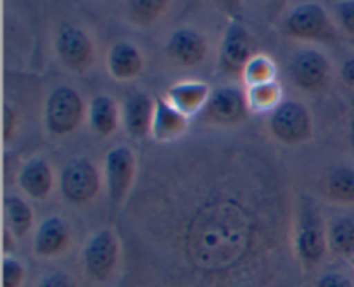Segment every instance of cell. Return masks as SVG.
Returning a JSON list of instances; mask_svg holds the SVG:
<instances>
[{
    "label": "cell",
    "instance_id": "cell-16",
    "mask_svg": "<svg viewBox=\"0 0 354 287\" xmlns=\"http://www.w3.org/2000/svg\"><path fill=\"white\" fill-rule=\"evenodd\" d=\"M19 185L33 199H44L52 189V172L45 159H30L19 173Z\"/></svg>",
    "mask_w": 354,
    "mask_h": 287
},
{
    "label": "cell",
    "instance_id": "cell-33",
    "mask_svg": "<svg viewBox=\"0 0 354 287\" xmlns=\"http://www.w3.org/2000/svg\"><path fill=\"white\" fill-rule=\"evenodd\" d=\"M351 142H353V145H354V120H353V123H351Z\"/></svg>",
    "mask_w": 354,
    "mask_h": 287
},
{
    "label": "cell",
    "instance_id": "cell-1",
    "mask_svg": "<svg viewBox=\"0 0 354 287\" xmlns=\"http://www.w3.org/2000/svg\"><path fill=\"white\" fill-rule=\"evenodd\" d=\"M83 116V102L78 92L69 86L52 90L45 106V123L50 133L68 135L80 124Z\"/></svg>",
    "mask_w": 354,
    "mask_h": 287
},
{
    "label": "cell",
    "instance_id": "cell-11",
    "mask_svg": "<svg viewBox=\"0 0 354 287\" xmlns=\"http://www.w3.org/2000/svg\"><path fill=\"white\" fill-rule=\"evenodd\" d=\"M156 102L147 93H135L124 104V127L128 133L142 138L152 131Z\"/></svg>",
    "mask_w": 354,
    "mask_h": 287
},
{
    "label": "cell",
    "instance_id": "cell-17",
    "mask_svg": "<svg viewBox=\"0 0 354 287\" xmlns=\"http://www.w3.org/2000/svg\"><path fill=\"white\" fill-rule=\"evenodd\" d=\"M183 128H185V114L166 104L162 99L156 100L152 133L158 138H171L182 133Z\"/></svg>",
    "mask_w": 354,
    "mask_h": 287
},
{
    "label": "cell",
    "instance_id": "cell-31",
    "mask_svg": "<svg viewBox=\"0 0 354 287\" xmlns=\"http://www.w3.org/2000/svg\"><path fill=\"white\" fill-rule=\"evenodd\" d=\"M341 75H342V80H344L348 85L354 86V57L348 59V61L342 64V69H341Z\"/></svg>",
    "mask_w": 354,
    "mask_h": 287
},
{
    "label": "cell",
    "instance_id": "cell-3",
    "mask_svg": "<svg viewBox=\"0 0 354 287\" xmlns=\"http://www.w3.org/2000/svg\"><path fill=\"white\" fill-rule=\"evenodd\" d=\"M270 128L273 135L286 144H297L310 137L311 120L310 113L303 104L287 100L273 109L270 118Z\"/></svg>",
    "mask_w": 354,
    "mask_h": 287
},
{
    "label": "cell",
    "instance_id": "cell-9",
    "mask_svg": "<svg viewBox=\"0 0 354 287\" xmlns=\"http://www.w3.org/2000/svg\"><path fill=\"white\" fill-rule=\"evenodd\" d=\"M245 97L234 86H223L214 90L206 104L207 116L220 123H234L245 116Z\"/></svg>",
    "mask_w": 354,
    "mask_h": 287
},
{
    "label": "cell",
    "instance_id": "cell-19",
    "mask_svg": "<svg viewBox=\"0 0 354 287\" xmlns=\"http://www.w3.org/2000/svg\"><path fill=\"white\" fill-rule=\"evenodd\" d=\"M169 99L182 114L192 113L206 102L207 86L204 83H180L169 90Z\"/></svg>",
    "mask_w": 354,
    "mask_h": 287
},
{
    "label": "cell",
    "instance_id": "cell-7",
    "mask_svg": "<svg viewBox=\"0 0 354 287\" xmlns=\"http://www.w3.org/2000/svg\"><path fill=\"white\" fill-rule=\"evenodd\" d=\"M287 30L292 37L318 40L330 35V24L324 7L318 3H301L287 17Z\"/></svg>",
    "mask_w": 354,
    "mask_h": 287
},
{
    "label": "cell",
    "instance_id": "cell-29",
    "mask_svg": "<svg viewBox=\"0 0 354 287\" xmlns=\"http://www.w3.org/2000/svg\"><path fill=\"white\" fill-rule=\"evenodd\" d=\"M317 287H354L351 280L348 277L341 275V273H327L318 280Z\"/></svg>",
    "mask_w": 354,
    "mask_h": 287
},
{
    "label": "cell",
    "instance_id": "cell-23",
    "mask_svg": "<svg viewBox=\"0 0 354 287\" xmlns=\"http://www.w3.org/2000/svg\"><path fill=\"white\" fill-rule=\"evenodd\" d=\"M279 85L273 82L263 83V85H254L249 93V102L252 107H259V109H266V107L275 106L279 100Z\"/></svg>",
    "mask_w": 354,
    "mask_h": 287
},
{
    "label": "cell",
    "instance_id": "cell-6",
    "mask_svg": "<svg viewBox=\"0 0 354 287\" xmlns=\"http://www.w3.org/2000/svg\"><path fill=\"white\" fill-rule=\"evenodd\" d=\"M57 54L71 69H86L92 64L93 47L85 31L73 24H62L57 31Z\"/></svg>",
    "mask_w": 354,
    "mask_h": 287
},
{
    "label": "cell",
    "instance_id": "cell-5",
    "mask_svg": "<svg viewBox=\"0 0 354 287\" xmlns=\"http://www.w3.org/2000/svg\"><path fill=\"white\" fill-rule=\"evenodd\" d=\"M135 159L133 154L124 145H118L106 156V180L109 199L120 204L127 197L128 189L133 180Z\"/></svg>",
    "mask_w": 354,
    "mask_h": 287
},
{
    "label": "cell",
    "instance_id": "cell-10",
    "mask_svg": "<svg viewBox=\"0 0 354 287\" xmlns=\"http://www.w3.org/2000/svg\"><path fill=\"white\" fill-rule=\"evenodd\" d=\"M168 54L182 66H196L206 55V41L197 31L183 28L175 31L168 41Z\"/></svg>",
    "mask_w": 354,
    "mask_h": 287
},
{
    "label": "cell",
    "instance_id": "cell-15",
    "mask_svg": "<svg viewBox=\"0 0 354 287\" xmlns=\"http://www.w3.org/2000/svg\"><path fill=\"white\" fill-rule=\"evenodd\" d=\"M325 234L320 220L315 216H304L297 232V251L308 263H318L325 254Z\"/></svg>",
    "mask_w": 354,
    "mask_h": 287
},
{
    "label": "cell",
    "instance_id": "cell-2",
    "mask_svg": "<svg viewBox=\"0 0 354 287\" xmlns=\"http://www.w3.org/2000/svg\"><path fill=\"white\" fill-rule=\"evenodd\" d=\"M100 187V176L95 166L86 158H73L61 173V190L71 203H86Z\"/></svg>",
    "mask_w": 354,
    "mask_h": 287
},
{
    "label": "cell",
    "instance_id": "cell-34",
    "mask_svg": "<svg viewBox=\"0 0 354 287\" xmlns=\"http://www.w3.org/2000/svg\"><path fill=\"white\" fill-rule=\"evenodd\" d=\"M353 44H354V41H353Z\"/></svg>",
    "mask_w": 354,
    "mask_h": 287
},
{
    "label": "cell",
    "instance_id": "cell-4",
    "mask_svg": "<svg viewBox=\"0 0 354 287\" xmlns=\"http://www.w3.org/2000/svg\"><path fill=\"white\" fill-rule=\"evenodd\" d=\"M85 268L95 280H104L113 273L118 261V239L113 230L104 228L92 235L83 251Z\"/></svg>",
    "mask_w": 354,
    "mask_h": 287
},
{
    "label": "cell",
    "instance_id": "cell-28",
    "mask_svg": "<svg viewBox=\"0 0 354 287\" xmlns=\"http://www.w3.org/2000/svg\"><path fill=\"white\" fill-rule=\"evenodd\" d=\"M37 287H73V282L69 280L68 275L61 272H50L45 277H41Z\"/></svg>",
    "mask_w": 354,
    "mask_h": 287
},
{
    "label": "cell",
    "instance_id": "cell-13",
    "mask_svg": "<svg viewBox=\"0 0 354 287\" xmlns=\"http://www.w3.org/2000/svg\"><path fill=\"white\" fill-rule=\"evenodd\" d=\"M69 242V228L59 216H50L38 227L35 235V252L38 256H54Z\"/></svg>",
    "mask_w": 354,
    "mask_h": 287
},
{
    "label": "cell",
    "instance_id": "cell-14",
    "mask_svg": "<svg viewBox=\"0 0 354 287\" xmlns=\"http://www.w3.org/2000/svg\"><path fill=\"white\" fill-rule=\"evenodd\" d=\"M107 64H109V73L116 80H131L142 71L144 61L135 45L128 41H118L111 47Z\"/></svg>",
    "mask_w": 354,
    "mask_h": 287
},
{
    "label": "cell",
    "instance_id": "cell-30",
    "mask_svg": "<svg viewBox=\"0 0 354 287\" xmlns=\"http://www.w3.org/2000/svg\"><path fill=\"white\" fill-rule=\"evenodd\" d=\"M14 128H16V113L10 109V106H6L3 107V138L6 140L12 137Z\"/></svg>",
    "mask_w": 354,
    "mask_h": 287
},
{
    "label": "cell",
    "instance_id": "cell-25",
    "mask_svg": "<svg viewBox=\"0 0 354 287\" xmlns=\"http://www.w3.org/2000/svg\"><path fill=\"white\" fill-rule=\"evenodd\" d=\"M131 16L135 21L142 24H147L156 19L159 12L166 7V2L161 0H144V2H131Z\"/></svg>",
    "mask_w": 354,
    "mask_h": 287
},
{
    "label": "cell",
    "instance_id": "cell-21",
    "mask_svg": "<svg viewBox=\"0 0 354 287\" xmlns=\"http://www.w3.org/2000/svg\"><path fill=\"white\" fill-rule=\"evenodd\" d=\"M328 192L339 201H354V169L339 168L328 176Z\"/></svg>",
    "mask_w": 354,
    "mask_h": 287
},
{
    "label": "cell",
    "instance_id": "cell-18",
    "mask_svg": "<svg viewBox=\"0 0 354 287\" xmlns=\"http://www.w3.org/2000/svg\"><path fill=\"white\" fill-rule=\"evenodd\" d=\"M90 124L102 137L114 133L118 128V106L111 97L97 95L90 104Z\"/></svg>",
    "mask_w": 354,
    "mask_h": 287
},
{
    "label": "cell",
    "instance_id": "cell-27",
    "mask_svg": "<svg viewBox=\"0 0 354 287\" xmlns=\"http://www.w3.org/2000/svg\"><path fill=\"white\" fill-rule=\"evenodd\" d=\"M339 21L344 26V30L348 33L354 35V0H349V2H342L339 6Z\"/></svg>",
    "mask_w": 354,
    "mask_h": 287
},
{
    "label": "cell",
    "instance_id": "cell-12",
    "mask_svg": "<svg viewBox=\"0 0 354 287\" xmlns=\"http://www.w3.org/2000/svg\"><path fill=\"white\" fill-rule=\"evenodd\" d=\"M251 61V41L241 24H232L227 30L221 45V62L230 71L245 69Z\"/></svg>",
    "mask_w": 354,
    "mask_h": 287
},
{
    "label": "cell",
    "instance_id": "cell-24",
    "mask_svg": "<svg viewBox=\"0 0 354 287\" xmlns=\"http://www.w3.org/2000/svg\"><path fill=\"white\" fill-rule=\"evenodd\" d=\"M245 76H248V82L254 85H263V83L272 82L273 78V66L272 62L266 57H254L249 61V64L245 66Z\"/></svg>",
    "mask_w": 354,
    "mask_h": 287
},
{
    "label": "cell",
    "instance_id": "cell-22",
    "mask_svg": "<svg viewBox=\"0 0 354 287\" xmlns=\"http://www.w3.org/2000/svg\"><path fill=\"white\" fill-rule=\"evenodd\" d=\"M332 246L344 256L354 254V223L351 220H339L330 232Z\"/></svg>",
    "mask_w": 354,
    "mask_h": 287
},
{
    "label": "cell",
    "instance_id": "cell-26",
    "mask_svg": "<svg viewBox=\"0 0 354 287\" xmlns=\"http://www.w3.org/2000/svg\"><path fill=\"white\" fill-rule=\"evenodd\" d=\"M24 280V266L16 258L3 259V287H21Z\"/></svg>",
    "mask_w": 354,
    "mask_h": 287
},
{
    "label": "cell",
    "instance_id": "cell-8",
    "mask_svg": "<svg viewBox=\"0 0 354 287\" xmlns=\"http://www.w3.org/2000/svg\"><path fill=\"white\" fill-rule=\"evenodd\" d=\"M292 78L301 89L317 90L325 85L328 78V62L320 52L306 50L294 57L290 64Z\"/></svg>",
    "mask_w": 354,
    "mask_h": 287
},
{
    "label": "cell",
    "instance_id": "cell-32",
    "mask_svg": "<svg viewBox=\"0 0 354 287\" xmlns=\"http://www.w3.org/2000/svg\"><path fill=\"white\" fill-rule=\"evenodd\" d=\"M14 248H16V244H14V232L6 228V232H3V251L9 252Z\"/></svg>",
    "mask_w": 354,
    "mask_h": 287
},
{
    "label": "cell",
    "instance_id": "cell-20",
    "mask_svg": "<svg viewBox=\"0 0 354 287\" xmlns=\"http://www.w3.org/2000/svg\"><path fill=\"white\" fill-rule=\"evenodd\" d=\"M6 213H7V221H9L14 235H23L26 234V230H30L31 221H33V213H31V207L28 206L21 197L17 196L7 197Z\"/></svg>",
    "mask_w": 354,
    "mask_h": 287
}]
</instances>
